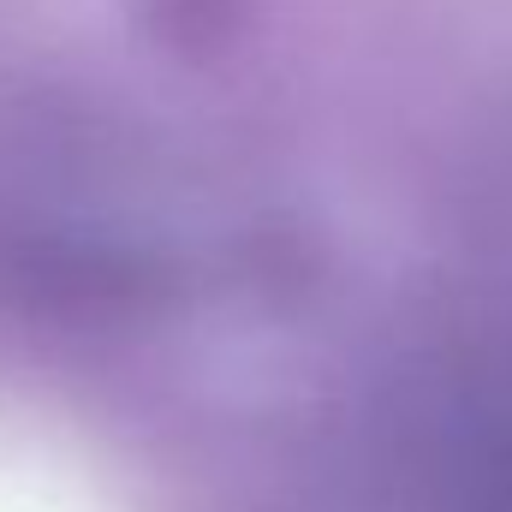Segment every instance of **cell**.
Returning <instances> with one entry per match:
<instances>
[{
    "label": "cell",
    "instance_id": "obj_1",
    "mask_svg": "<svg viewBox=\"0 0 512 512\" xmlns=\"http://www.w3.org/2000/svg\"><path fill=\"white\" fill-rule=\"evenodd\" d=\"M0 512H126L108 477L60 435L0 417Z\"/></svg>",
    "mask_w": 512,
    "mask_h": 512
}]
</instances>
